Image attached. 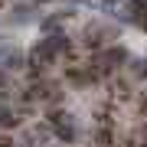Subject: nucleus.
<instances>
[{
	"instance_id": "f257e3e1",
	"label": "nucleus",
	"mask_w": 147,
	"mask_h": 147,
	"mask_svg": "<svg viewBox=\"0 0 147 147\" xmlns=\"http://www.w3.org/2000/svg\"><path fill=\"white\" fill-rule=\"evenodd\" d=\"M49 131H53L59 141H65V144H72L75 137H79V127H75V118L69 115V111H49Z\"/></svg>"
},
{
	"instance_id": "f03ea898",
	"label": "nucleus",
	"mask_w": 147,
	"mask_h": 147,
	"mask_svg": "<svg viewBox=\"0 0 147 147\" xmlns=\"http://www.w3.org/2000/svg\"><path fill=\"white\" fill-rule=\"evenodd\" d=\"M16 121H20V108H13V105H0V127H13Z\"/></svg>"
},
{
	"instance_id": "7ed1b4c3",
	"label": "nucleus",
	"mask_w": 147,
	"mask_h": 147,
	"mask_svg": "<svg viewBox=\"0 0 147 147\" xmlns=\"http://www.w3.org/2000/svg\"><path fill=\"white\" fill-rule=\"evenodd\" d=\"M23 65V53H10V56H3V69H20Z\"/></svg>"
},
{
	"instance_id": "20e7f679",
	"label": "nucleus",
	"mask_w": 147,
	"mask_h": 147,
	"mask_svg": "<svg viewBox=\"0 0 147 147\" xmlns=\"http://www.w3.org/2000/svg\"><path fill=\"white\" fill-rule=\"evenodd\" d=\"M0 147H20V144H13V137H7V134H0Z\"/></svg>"
},
{
	"instance_id": "39448f33",
	"label": "nucleus",
	"mask_w": 147,
	"mask_h": 147,
	"mask_svg": "<svg viewBox=\"0 0 147 147\" xmlns=\"http://www.w3.org/2000/svg\"><path fill=\"white\" fill-rule=\"evenodd\" d=\"M115 3H124V0H105V7H115Z\"/></svg>"
},
{
	"instance_id": "423d86ee",
	"label": "nucleus",
	"mask_w": 147,
	"mask_h": 147,
	"mask_svg": "<svg viewBox=\"0 0 147 147\" xmlns=\"http://www.w3.org/2000/svg\"><path fill=\"white\" fill-rule=\"evenodd\" d=\"M141 147H147V121H144V144Z\"/></svg>"
}]
</instances>
